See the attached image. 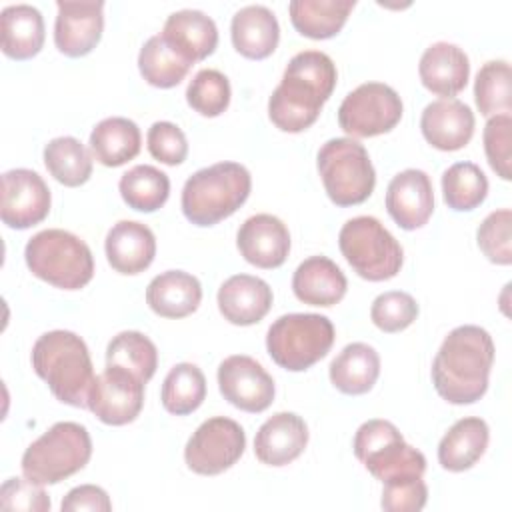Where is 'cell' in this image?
Masks as SVG:
<instances>
[{"instance_id":"obj_1","label":"cell","mask_w":512,"mask_h":512,"mask_svg":"<svg viewBox=\"0 0 512 512\" xmlns=\"http://www.w3.org/2000/svg\"><path fill=\"white\" fill-rule=\"evenodd\" d=\"M336 66L320 50H304L290 58L280 84L268 100V116L282 132L310 128L336 86Z\"/></svg>"},{"instance_id":"obj_2","label":"cell","mask_w":512,"mask_h":512,"mask_svg":"<svg viewBox=\"0 0 512 512\" xmlns=\"http://www.w3.org/2000/svg\"><path fill=\"white\" fill-rule=\"evenodd\" d=\"M494 362L492 336L474 324L448 332L432 362V384L450 404H474L488 390Z\"/></svg>"},{"instance_id":"obj_3","label":"cell","mask_w":512,"mask_h":512,"mask_svg":"<svg viewBox=\"0 0 512 512\" xmlns=\"http://www.w3.org/2000/svg\"><path fill=\"white\" fill-rule=\"evenodd\" d=\"M32 368L64 404L88 408L94 366L86 342L70 330H50L32 346Z\"/></svg>"},{"instance_id":"obj_4","label":"cell","mask_w":512,"mask_h":512,"mask_svg":"<svg viewBox=\"0 0 512 512\" xmlns=\"http://www.w3.org/2000/svg\"><path fill=\"white\" fill-rule=\"evenodd\" d=\"M252 178L238 162H216L196 170L182 188L180 206L196 226H214L232 216L250 196Z\"/></svg>"},{"instance_id":"obj_5","label":"cell","mask_w":512,"mask_h":512,"mask_svg":"<svg viewBox=\"0 0 512 512\" xmlns=\"http://www.w3.org/2000/svg\"><path fill=\"white\" fill-rule=\"evenodd\" d=\"M24 260L36 278L62 290H80L94 276V258L88 244L60 228L34 234L26 242Z\"/></svg>"},{"instance_id":"obj_6","label":"cell","mask_w":512,"mask_h":512,"mask_svg":"<svg viewBox=\"0 0 512 512\" xmlns=\"http://www.w3.org/2000/svg\"><path fill=\"white\" fill-rule=\"evenodd\" d=\"M92 456V440L78 422H56L22 454V474L36 484H58L82 470Z\"/></svg>"},{"instance_id":"obj_7","label":"cell","mask_w":512,"mask_h":512,"mask_svg":"<svg viewBox=\"0 0 512 512\" xmlns=\"http://www.w3.org/2000/svg\"><path fill=\"white\" fill-rule=\"evenodd\" d=\"M334 338V326L326 316L292 312L272 322L266 334V350L280 368L302 372L330 352Z\"/></svg>"},{"instance_id":"obj_8","label":"cell","mask_w":512,"mask_h":512,"mask_svg":"<svg viewBox=\"0 0 512 512\" xmlns=\"http://www.w3.org/2000/svg\"><path fill=\"white\" fill-rule=\"evenodd\" d=\"M328 198L336 206H354L370 198L376 172L366 148L354 138H330L316 156Z\"/></svg>"},{"instance_id":"obj_9","label":"cell","mask_w":512,"mask_h":512,"mask_svg":"<svg viewBox=\"0 0 512 512\" xmlns=\"http://www.w3.org/2000/svg\"><path fill=\"white\" fill-rule=\"evenodd\" d=\"M338 246L352 270L364 280H390L402 268V246L374 216L350 218L340 228Z\"/></svg>"},{"instance_id":"obj_10","label":"cell","mask_w":512,"mask_h":512,"mask_svg":"<svg viewBox=\"0 0 512 512\" xmlns=\"http://www.w3.org/2000/svg\"><path fill=\"white\" fill-rule=\"evenodd\" d=\"M354 454L366 470L380 482L398 476H422L426 458L420 450L406 444L400 430L388 420H368L354 434Z\"/></svg>"},{"instance_id":"obj_11","label":"cell","mask_w":512,"mask_h":512,"mask_svg":"<svg viewBox=\"0 0 512 512\" xmlns=\"http://www.w3.org/2000/svg\"><path fill=\"white\" fill-rule=\"evenodd\" d=\"M402 118L398 92L384 82H364L346 94L338 108L340 128L354 138L390 132Z\"/></svg>"},{"instance_id":"obj_12","label":"cell","mask_w":512,"mask_h":512,"mask_svg":"<svg viewBox=\"0 0 512 512\" xmlns=\"http://www.w3.org/2000/svg\"><path fill=\"white\" fill-rule=\"evenodd\" d=\"M246 448L242 426L226 416L204 420L184 448L186 466L202 476H216L232 468Z\"/></svg>"},{"instance_id":"obj_13","label":"cell","mask_w":512,"mask_h":512,"mask_svg":"<svg viewBox=\"0 0 512 512\" xmlns=\"http://www.w3.org/2000/svg\"><path fill=\"white\" fill-rule=\"evenodd\" d=\"M144 384L146 382L124 368L106 366L104 372L94 378L88 408L104 424H130L144 406Z\"/></svg>"},{"instance_id":"obj_14","label":"cell","mask_w":512,"mask_h":512,"mask_svg":"<svg viewBox=\"0 0 512 512\" xmlns=\"http://www.w3.org/2000/svg\"><path fill=\"white\" fill-rule=\"evenodd\" d=\"M50 188L42 176L28 168L2 174L0 218L6 226L26 230L40 224L50 212Z\"/></svg>"},{"instance_id":"obj_15","label":"cell","mask_w":512,"mask_h":512,"mask_svg":"<svg viewBox=\"0 0 512 512\" xmlns=\"http://www.w3.org/2000/svg\"><path fill=\"white\" fill-rule=\"evenodd\" d=\"M218 388L224 400L244 412H264L274 400V380L252 356L234 354L218 366Z\"/></svg>"},{"instance_id":"obj_16","label":"cell","mask_w":512,"mask_h":512,"mask_svg":"<svg viewBox=\"0 0 512 512\" xmlns=\"http://www.w3.org/2000/svg\"><path fill=\"white\" fill-rule=\"evenodd\" d=\"M58 16L54 22V44L56 48L70 56L80 58L96 48L102 38L104 28V2H68L60 0Z\"/></svg>"},{"instance_id":"obj_17","label":"cell","mask_w":512,"mask_h":512,"mask_svg":"<svg viewBox=\"0 0 512 512\" xmlns=\"http://www.w3.org/2000/svg\"><path fill=\"white\" fill-rule=\"evenodd\" d=\"M386 210L400 228H422L434 212L430 176L418 168L398 172L386 188Z\"/></svg>"},{"instance_id":"obj_18","label":"cell","mask_w":512,"mask_h":512,"mask_svg":"<svg viewBox=\"0 0 512 512\" xmlns=\"http://www.w3.org/2000/svg\"><path fill=\"white\" fill-rule=\"evenodd\" d=\"M236 246L246 262L256 268L272 270L282 266L288 258L290 232L280 218L272 214H254L238 228Z\"/></svg>"},{"instance_id":"obj_19","label":"cell","mask_w":512,"mask_h":512,"mask_svg":"<svg viewBox=\"0 0 512 512\" xmlns=\"http://www.w3.org/2000/svg\"><path fill=\"white\" fill-rule=\"evenodd\" d=\"M474 112L458 98L430 102L420 116V130L428 144L438 150L454 152L464 148L474 134Z\"/></svg>"},{"instance_id":"obj_20","label":"cell","mask_w":512,"mask_h":512,"mask_svg":"<svg viewBox=\"0 0 512 512\" xmlns=\"http://www.w3.org/2000/svg\"><path fill=\"white\" fill-rule=\"evenodd\" d=\"M308 444V426L294 412H276L256 432L254 454L262 464L286 466Z\"/></svg>"},{"instance_id":"obj_21","label":"cell","mask_w":512,"mask_h":512,"mask_svg":"<svg viewBox=\"0 0 512 512\" xmlns=\"http://www.w3.org/2000/svg\"><path fill=\"white\" fill-rule=\"evenodd\" d=\"M272 308V288L258 276L234 274L218 288V310L230 324L250 326Z\"/></svg>"},{"instance_id":"obj_22","label":"cell","mask_w":512,"mask_h":512,"mask_svg":"<svg viewBox=\"0 0 512 512\" xmlns=\"http://www.w3.org/2000/svg\"><path fill=\"white\" fill-rule=\"evenodd\" d=\"M418 74L426 90L442 98H452L468 84L470 60L460 46L450 42H434L424 50L418 64Z\"/></svg>"},{"instance_id":"obj_23","label":"cell","mask_w":512,"mask_h":512,"mask_svg":"<svg viewBox=\"0 0 512 512\" xmlns=\"http://www.w3.org/2000/svg\"><path fill=\"white\" fill-rule=\"evenodd\" d=\"M108 264L120 274L144 272L156 256L154 232L136 220L116 222L104 240Z\"/></svg>"},{"instance_id":"obj_24","label":"cell","mask_w":512,"mask_h":512,"mask_svg":"<svg viewBox=\"0 0 512 512\" xmlns=\"http://www.w3.org/2000/svg\"><path fill=\"white\" fill-rule=\"evenodd\" d=\"M162 38L190 64L204 60L216 50V22L202 10L184 8L172 12L162 28Z\"/></svg>"},{"instance_id":"obj_25","label":"cell","mask_w":512,"mask_h":512,"mask_svg":"<svg viewBox=\"0 0 512 512\" xmlns=\"http://www.w3.org/2000/svg\"><path fill=\"white\" fill-rule=\"evenodd\" d=\"M348 288L340 266L326 256H310L298 264L292 276L294 296L308 306H334Z\"/></svg>"},{"instance_id":"obj_26","label":"cell","mask_w":512,"mask_h":512,"mask_svg":"<svg viewBox=\"0 0 512 512\" xmlns=\"http://www.w3.org/2000/svg\"><path fill=\"white\" fill-rule=\"evenodd\" d=\"M230 36L236 52L250 60H262L276 50L280 26L270 8L248 4L232 16Z\"/></svg>"},{"instance_id":"obj_27","label":"cell","mask_w":512,"mask_h":512,"mask_svg":"<svg viewBox=\"0 0 512 512\" xmlns=\"http://www.w3.org/2000/svg\"><path fill=\"white\" fill-rule=\"evenodd\" d=\"M202 286L184 270H166L154 276L146 288V304L162 318H184L200 306Z\"/></svg>"},{"instance_id":"obj_28","label":"cell","mask_w":512,"mask_h":512,"mask_svg":"<svg viewBox=\"0 0 512 512\" xmlns=\"http://www.w3.org/2000/svg\"><path fill=\"white\" fill-rule=\"evenodd\" d=\"M488 440L490 430L482 418H460L442 436L438 444V462L448 472H464L484 456Z\"/></svg>"},{"instance_id":"obj_29","label":"cell","mask_w":512,"mask_h":512,"mask_svg":"<svg viewBox=\"0 0 512 512\" xmlns=\"http://www.w3.org/2000/svg\"><path fill=\"white\" fill-rule=\"evenodd\" d=\"M2 52L12 60H28L42 50L44 18L38 8L30 4L6 6L0 14Z\"/></svg>"},{"instance_id":"obj_30","label":"cell","mask_w":512,"mask_h":512,"mask_svg":"<svg viewBox=\"0 0 512 512\" xmlns=\"http://www.w3.org/2000/svg\"><path fill=\"white\" fill-rule=\"evenodd\" d=\"M328 374L334 388L342 394H366L380 376V356L370 344L352 342L330 362Z\"/></svg>"},{"instance_id":"obj_31","label":"cell","mask_w":512,"mask_h":512,"mask_svg":"<svg viewBox=\"0 0 512 512\" xmlns=\"http://www.w3.org/2000/svg\"><path fill=\"white\" fill-rule=\"evenodd\" d=\"M142 134L134 120L124 116H110L100 120L90 132V152L96 162L116 168L136 158L140 152Z\"/></svg>"},{"instance_id":"obj_32","label":"cell","mask_w":512,"mask_h":512,"mask_svg":"<svg viewBox=\"0 0 512 512\" xmlns=\"http://www.w3.org/2000/svg\"><path fill=\"white\" fill-rule=\"evenodd\" d=\"M354 6V0H292L288 12L292 26L302 36L326 40L342 30Z\"/></svg>"},{"instance_id":"obj_33","label":"cell","mask_w":512,"mask_h":512,"mask_svg":"<svg viewBox=\"0 0 512 512\" xmlns=\"http://www.w3.org/2000/svg\"><path fill=\"white\" fill-rule=\"evenodd\" d=\"M118 190L132 210L156 212L170 196V178L156 166L138 164L122 174Z\"/></svg>"},{"instance_id":"obj_34","label":"cell","mask_w":512,"mask_h":512,"mask_svg":"<svg viewBox=\"0 0 512 512\" xmlns=\"http://www.w3.org/2000/svg\"><path fill=\"white\" fill-rule=\"evenodd\" d=\"M46 170L64 186L76 188L92 176V156L74 136L52 138L44 146Z\"/></svg>"},{"instance_id":"obj_35","label":"cell","mask_w":512,"mask_h":512,"mask_svg":"<svg viewBox=\"0 0 512 512\" xmlns=\"http://www.w3.org/2000/svg\"><path fill=\"white\" fill-rule=\"evenodd\" d=\"M186 62L164 38L162 34L150 36L138 54V68L142 78L156 88H172L184 80L190 70Z\"/></svg>"},{"instance_id":"obj_36","label":"cell","mask_w":512,"mask_h":512,"mask_svg":"<svg viewBox=\"0 0 512 512\" xmlns=\"http://www.w3.org/2000/svg\"><path fill=\"white\" fill-rule=\"evenodd\" d=\"M206 398V378L196 364L180 362L170 368L162 382L160 400L166 412L186 416L200 408Z\"/></svg>"},{"instance_id":"obj_37","label":"cell","mask_w":512,"mask_h":512,"mask_svg":"<svg viewBox=\"0 0 512 512\" xmlns=\"http://www.w3.org/2000/svg\"><path fill=\"white\" fill-rule=\"evenodd\" d=\"M106 366L124 368L142 382H148L158 368L156 344L142 332L124 330L108 342Z\"/></svg>"},{"instance_id":"obj_38","label":"cell","mask_w":512,"mask_h":512,"mask_svg":"<svg viewBox=\"0 0 512 512\" xmlns=\"http://www.w3.org/2000/svg\"><path fill=\"white\" fill-rule=\"evenodd\" d=\"M486 194L488 178L474 162H456L442 174L444 202L456 212L478 208Z\"/></svg>"},{"instance_id":"obj_39","label":"cell","mask_w":512,"mask_h":512,"mask_svg":"<svg viewBox=\"0 0 512 512\" xmlns=\"http://www.w3.org/2000/svg\"><path fill=\"white\" fill-rule=\"evenodd\" d=\"M512 74L506 60L486 62L474 80V100L484 116L510 114L512 110Z\"/></svg>"},{"instance_id":"obj_40","label":"cell","mask_w":512,"mask_h":512,"mask_svg":"<svg viewBox=\"0 0 512 512\" xmlns=\"http://www.w3.org/2000/svg\"><path fill=\"white\" fill-rule=\"evenodd\" d=\"M186 100L188 106L202 116H220L230 104V82L220 70L202 68L190 80Z\"/></svg>"},{"instance_id":"obj_41","label":"cell","mask_w":512,"mask_h":512,"mask_svg":"<svg viewBox=\"0 0 512 512\" xmlns=\"http://www.w3.org/2000/svg\"><path fill=\"white\" fill-rule=\"evenodd\" d=\"M418 316L416 300L402 290H388L374 298L370 306V320L382 332L394 334L408 328Z\"/></svg>"},{"instance_id":"obj_42","label":"cell","mask_w":512,"mask_h":512,"mask_svg":"<svg viewBox=\"0 0 512 512\" xmlns=\"http://www.w3.org/2000/svg\"><path fill=\"white\" fill-rule=\"evenodd\" d=\"M510 226H512L510 208L490 212L478 226V232H476L478 248L494 264L508 266L512 262Z\"/></svg>"},{"instance_id":"obj_43","label":"cell","mask_w":512,"mask_h":512,"mask_svg":"<svg viewBox=\"0 0 512 512\" xmlns=\"http://www.w3.org/2000/svg\"><path fill=\"white\" fill-rule=\"evenodd\" d=\"M484 152L488 158L490 168L502 178H512V116L510 114H496L490 116L484 126Z\"/></svg>"},{"instance_id":"obj_44","label":"cell","mask_w":512,"mask_h":512,"mask_svg":"<svg viewBox=\"0 0 512 512\" xmlns=\"http://www.w3.org/2000/svg\"><path fill=\"white\" fill-rule=\"evenodd\" d=\"M426 500L428 488L422 476H398L384 482L380 506L386 512H418Z\"/></svg>"},{"instance_id":"obj_45","label":"cell","mask_w":512,"mask_h":512,"mask_svg":"<svg viewBox=\"0 0 512 512\" xmlns=\"http://www.w3.org/2000/svg\"><path fill=\"white\" fill-rule=\"evenodd\" d=\"M146 144H148V152L152 154V158L162 164H168V166L182 164L188 156L186 134L176 124L166 122V120L154 122L148 128Z\"/></svg>"},{"instance_id":"obj_46","label":"cell","mask_w":512,"mask_h":512,"mask_svg":"<svg viewBox=\"0 0 512 512\" xmlns=\"http://www.w3.org/2000/svg\"><path fill=\"white\" fill-rule=\"evenodd\" d=\"M0 506L4 510H32V512H48L50 498L44 492L42 484L24 478H8L0 488Z\"/></svg>"},{"instance_id":"obj_47","label":"cell","mask_w":512,"mask_h":512,"mask_svg":"<svg viewBox=\"0 0 512 512\" xmlns=\"http://www.w3.org/2000/svg\"><path fill=\"white\" fill-rule=\"evenodd\" d=\"M62 512H82V510H90V512H110L112 510V502L106 494L104 488L96 486V484H82L72 488L62 504H60Z\"/></svg>"}]
</instances>
